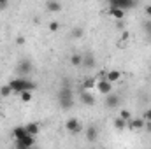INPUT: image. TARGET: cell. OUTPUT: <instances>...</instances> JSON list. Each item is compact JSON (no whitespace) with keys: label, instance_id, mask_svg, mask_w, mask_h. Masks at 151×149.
Here are the masks:
<instances>
[{"label":"cell","instance_id":"obj_11","mask_svg":"<svg viewBox=\"0 0 151 149\" xmlns=\"http://www.w3.org/2000/svg\"><path fill=\"white\" fill-rule=\"evenodd\" d=\"M81 67H86V69H93L95 67V56L91 53H86L83 54V65Z\"/></svg>","mask_w":151,"mask_h":149},{"label":"cell","instance_id":"obj_12","mask_svg":"<svg viewBox=\"0 0 151 149\" xmlns=\"http://www.w3.org/2000/svg\"><path fill=\"white\" fill-rule=\"evenodd\" d=\"M46 7H47L49 12H60L62 11V4L58 0H47L46 2Z\"/></svg>","mask_w":151,"mask_h":149},{"label":"cell","instance_id":"obj_19","mask_svg":"<svg viewBox=\"0 0 151 149\" xmlns=\"http://www.w3.org/2000/svg\"><path fill=\"white\" fill-rule=\"evenodd\" d=\"M70 65H74V67H81V65H83V54L74 53V54L70 56Z\"/></svg>","mask_w":151,"mask_h":149},{"label":"cell","instance_id":"obj_7","mask_svg":"<svg viewBox=\"0 0 151 149\" xmlns=\"http://www.w3.org/2000/svg\"><path fill=\"white\" fill-rule=\"evenodd\" d=\"M109 5H114V7H119V9H130L134 5H137V0H109Z\"/></svg>","mask_w":151,"mask_h":149},{"label":"cell","instance_id":"obj_23","mask_svg":"<svg viewBox=\"0 0 151 149\" xmlns=\"http://www.w3.org/2000/svg\"><path fill=\"white\" fill-rule=\"evenodd\" d=\"M83 34H84V30H83L81 27H77V28L72 30V34H70V35H72V39H81V37H83Z\"/></svg>","mask_w":151,"mask_h":149},{"label":"cell","instance_id":"obj_32","mask_svg":"<svg viewBox=\"0 0 151 149\" xmlns=\"http://www.w3.org/2000/svg\"><path fill=\"white\" fill-rule=\"evenodd\" d=\"M121 39H123V40H127V39H128V34H127V32H123V35H121Z\"/></svg>","mask_w":151,"mask_h":149},{"label":"cell","instance_id":"obj_22","mask_svg":"<svg viewBox=\"0 0 151 149\" xmlns=\"http://www.w3.org/2000/svg\"><path fill=\"white\" fill-rule=\"evenodd\" d=\"M9 95H12V88L9 84H4L0 88V97H9Z\"/></svg>","mask_w":151,"mask_h":149},{"label":"cell","instance_id":"obj_29","mask_svg":"<svg viewBox=\"0 0 151 149\" xmlns=\"http://www.w3.org/2000/svg\"><path fill=\"white\" fill-rule=\"evenodd\" d=\"M144 12H146V16H150V18H151V5H146Z\"/></svg>","mask_w":151,"mask_h":149},{"label":"cell","instance_id":"obj_28","mask_svg":"<svg viewBox=\"0 0 151 149\" xmlns=\"http://www.w3.org/2000/svg\"><path fill=\"white\" fill-rule=\"evenodd\" d=\"M7 5H9V0H0V11H2V9H5Z\"/></svg>","mask_w":151,"mask_h":149},{"label":"cell","instance_id":"obj_4","mask_svg":"<svg viewBox=\"0 0 151 149\" xmlns=\"http://www.w3.org/2000/svg\"><path fill=\"white\" fill-rule=\"evenodd\" d=\"M35 146V135H27L19 140H16V148L18 149H28Z\"/></svg>","mask_w":151,"mask_h":149},{"label":"cell","instance_id":"obj_3","mask_svg":"<svg viewBox=\"0 0 151 149\" xmlns=\"http://www.w3.org/2000/svg\"><path fill=\"white\" fill-rule=\"evenodd\" d=\"M79 100H81V104H84V105H88V107H93V105H95V97H93L91 90H81Z\"/></svg>","mask_w":151,"mask_h":149},{"label":"cell","instance_id":"obj_8","mask_svg":"<svg viewBox=\"0 0 151 149\" xmlns=\"http://www.w3.org/2000/svg\"><path fill=\"white\" fill-rule=\"evenodd\" d=\"M106 105H107V109H116L118 105H119V95H116V93H107L106 95Z\"/></svg>","mask_w":151,"mask_h":149},{"label":"cell","instance_id":"obj_15","mask_svg":"<svg viewBox=\"0 0 151 149\" xmlns=\"http://www.w3.org/2000/svg\"><path fill=\"white\" fill-rule=\"evenodd\" d=\"M106 79L111 81V82H118V81L121 79V72H119V70H111V72L106 74Z\"/></svg>","mask_w":151,"mask_h":149},{"label":"cell","instance_id":"obj_14","mask_svg":"<svg viewBox=\"0 0 151 149\" xmlns=\"http://www.w3.org/2000/svg\"><path fill=\"white\" fill-rule=\"evenodd\" d=\"M109 14H111L114 19L118 21V19H123V16H125V11H123V9H119V7L109 5Z\"/></svg>","mask_w":151,"mask_h":149},{"label":"cell","instance_id":"obj_21","mask_svg":"<svg viewBox=\"0 0 151 149\" xmlns=\"http://www.w3.org/2000/svg\"><path fill=\"white\" fill-rule=\"evenodd\" d=\"M27 132H28V135H39V125L37 123L27 125Z\"/></svg>","mask_w":151,"mask_h":149},{"label":"cell","instance_id":"obj_27","mask_svg":"<svg viewBox=\"0 0 151 149\" xmlns=\"http://www.w3.org/2000/svg\"><path fill=\"white\" fill-rule=\"evenodd\" d=\"M144 119H146V123H151V107L144 112Z\"/></svg>","mask_w":151,"mask_h":149},{"label":"cell","instance_id":"obj_26","mask_svg":"<svg viewBox=\"0 0 151 149\" xmlns=\"http://www.w3.org/2000/svg\"><path fill=\"white\" fill-rule=\"evenodd\" d=\"M58 28H60V23H58V21H51V23H49V30H51V32H56Z\"/></svg>","mask_w":151,"mask_h":149},{"label":"cell","instance_id":"obj_30","mask_svg":"<svg viewBox=\"0 0 151 149\" xmlns=\"http://www.w3.org/2000/svg\"><path fill=\"white\" fill-rule=\"evenodd\" d=\"M16 44H25V37H21V35H19V37L16 39Z\"/></svg>","mask_w":151,"mask_h":149},{"label":"cell","instance_id":"obj_31","mask_svg":"<svg viewBox=\"0 0 151 149\" xmlns=\"http://www.w3.org/2000/svg\"><path fill=\"white\" fill-rule=\"evenodd\" d=\"M116 28H119V30L123 28V23H121V19H118V23H116Z\"/></svg>","mask_w":151,"mask_h":149},{"label":"cell","instance_id":"obj_20","mask_svg":"<svg viewBox=\"0 0 151 149\" xmlns=\"http://www.w3.org/2000/svg\"><path fill=\"white\" fill-rule=\"evenodd\" d=\"M127 126V119H123L121 116H118L116 119H114V128H118V130H123Z\"/></svg>","mask_w":151,"mask_h":149},{"label":"cell","instance_id":"obj_24","mask_svg":"<svg viewBox=\"0 0 151 149\" xmlns=\"http://www.w3.org/2000/svg\"><path fill=\"white\" fill-rule=\"evenodd\" d=\"M142 30L146 32V35H150L151 37V19H148V21L142 23Z\"/></svg>","mask_w":151,"mask_h":149},{"label":"cell","instance_id":"obj_13","mask_svg":"<svg viewBox=\"0 0 151 149\" xmlns=\"http://www.w3.org/2000/svg\"><path fill=\"white\" fill-rule=\"evenodd\" d=\"M27 135H28V132H27V126H16V128L12 130V137H14L16 140L23 139V137H27Z\"/></svg>","mask_w":151,"mask_h":149},{"label":"cell","instance_id":"obj_5","mask_svg":"<svg viewBox=\"0 0 151 149\" xmlns=\"http://www.w3.org/2000/svg\"><path fill=\"white\" fill-rule=\"evenodd\" d=\"M97 90H99V93L107 95V93H111V91H113V82H111V81H107L106 77H102V79H99V82H97Z\"/></svg>","mask_w":151,"mask_h":149},{"label":"cell","instance_id":"obj_25","mask_svg":"<svg viewBox=\"0 0 151 149\" xmlns=\"http://www.w3.org/2000/svg\"><path fill=\"white\" fill-rule=\"evenodd\" d=\"M119 116H121L123 119H127V121H128V119L132 117V114H130V112L127 111V109H121V111H119Z\"/></svg>","mask_w":151,"mask_h":149},{"label":"cell","instance_id":"obj_16","mask_svg":"<svg viewBox=\"0 0 151 149\" xmlns=\"http://www.w3.org/2000/svg\"><path fill=\"white\" fill-rule=\"evenodd\" d=\"M86 139H88L90 142H95V140H97V128H95V126H88V128H86Z\"/></svg>","mask_w":151,"mask_h":149},{"label":"cell","instance_id":"obj_2","mask_svg":"<svg viewBox=\"0 0 151 149\" xmlns=\"http://www.w3.org/2000/svg\"><path fill=\"white\" fill-rule=\"evenodd\" d=\"M9 86L12 88V93H16V95H19L21 91H27V90H30V91L35 90V82H32L30 79H27V77H23V75L12 79V81L9 82Z\"/></svg>","mask_w":151,"mask_h":149},{"label":"cell","instance_id":"obj_18","mask_svg":"<svg viewBox=\"0 0 151 149\" xmlns=\"http://www.w3.org/2000/svg\"><path fill=\"white\" fill-rule=\"evenodd\" d=\"M19 98H21V102L28 104V102H32V100H34V93H32L30 90H27V91H21V93H19Z\"/></svg>","mask_w":151,"mask_h":149},{"label":"cell","instance_id":"obj_10","mask_svg":"<svg viewBox=\"0 0 151 149\" xmlns=\"http://www.w3.org/2000/svg\"><path fill=\"white\" fill-rule=\"evenodd\" d=\"M127 125L130 126V128H135V130H141V128H144L146 126V119L144 117H130L128 121H127Z\"/></svg>","mask_w":151,"mask_h":149},{"label":"cell","instance_id":"obj_9","mask_svg":"<svg viewBox=\"0 0 151 149\" xmlns=\"http://www.w3.org/2000/svg\"><path fill=\"white\" fill-rule=\"evenodd\" d=\"M16 70H18L19 75L25 77V74H28V72L32 70V62H30V60H21V62L18 63V69H16Z\"/></svg>","mask_w":151,"mask_h":149},{"label":"cell","instance_id":"obj_6","mask_svg":"<svg viewBox=\"0 0 151 149\" xmlns=\"http://www.w3.org/2000/svg\"><path fill=\"white\" fill-rule=\"evenodd\" d=\"M65 128H67V132H70V133H79L81 132V123H79V119L77 117H69L67 121H65Z\"/></svg>","mask_w":151,"mask_h":149},{"label":"cell","instance_id":"obj_17","mask_svg":"<svg viewBox=\"0 0 151 149\" xmlns=\"http://www.w3.org/2000/svg\"><path fill=\"white\" fill-rule=\"evenodd\" d=\"M97 86V81L93 79V77H86L84 81H83V90H93Z\"/></svg>","mask_w":151,"mask_h":149},{"label":"cell","instance_id":"obj_1","mask_svg":"<svg viewBox=\"0 0 151 149\" xmlns=\"http://www.w3.org/2000/svg\"><path fill=\"white\" fill-rule=\"evenodd\" d=\"M58 104H60V107L65 109V111L72 109V105H74V95H72V90L69 88L67 82H65V84L60 88V91H58Z\"/></svg>","mask_w":151,"mask_h":149}]
</instances>
